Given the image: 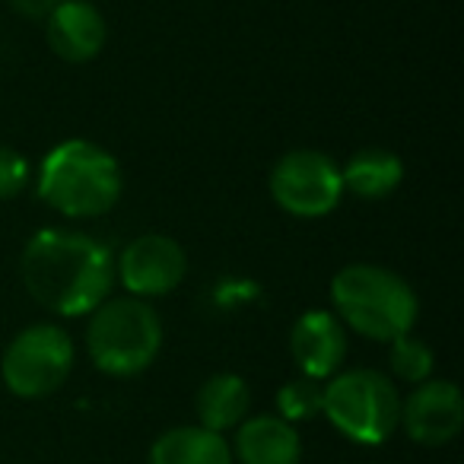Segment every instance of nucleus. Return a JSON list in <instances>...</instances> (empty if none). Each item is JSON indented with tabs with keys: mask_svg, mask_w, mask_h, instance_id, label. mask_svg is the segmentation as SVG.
<instances>
[{
	"mask_svg": "<svg viewBox=\"0 0 464 464\" xmlns=\"http://www.w3.org/2000/svg\"><path fill=\"white\" fill-rule=\"evenodd\" d=\"M23 284L42 309L61 318L90 315L115 284V255L86 232L45 226L23 248Z\"/></svg>",
	"mask_w": 464,
	"mask_h": 464,
	"instance_id": "1",
	"label": "nucleus"
},
{
	"mask_svg": "<svg viewBox=\"0 0 464 464\" xmlns=\"http://www.w3.org/2000/svg\"><path fill=\"white\" fill-rule=\"evenodd\" d=\"M124 175L105 147L71 137L52 147L35 172V194L71 219H92L121 200Z\"/></svg>",
	"mask_w": 464,
	"mask_h": 464,
	"instance_id": "2",
	"label": "nucleus"
},
{
	"mask_svg": "<svg viewBox=\"0 0 464 464\" xmlns=\"http://www.w3.org/2000/svg\"><path fill=\"white\" fill-rule=\"evenodd\" d=\"M331 305L343 328H353L356 334L382 343L411 334L420 315L413 286L401 274L366 261L347 265L334 274Z\"/></svg>",
	"mask_w": 464,
	"mask_h": 464,
	"instance_id": "3",
	"label": "nucleus"
},
{
	"mask_svg": "<svg viewBox=\"0 0 464 464\" xmlns=\"http://www.w3.org/2000/svg\"><path fill=\"white\" fill-rule=\"evenodd\" d=\"M162 347V322L147 299H105L90 312L86 353L92 366L115 379H130L153 366Z\"/></svg>",
	"mask_w": 464,
	"mask_h": 464,
	"instance_id": "4",
	"label": "nucleus"
},
{
	"mask_svg": "<svg viewBox=\"0 0 464 464\" xmlns=\"http://www.w3.org/2000/svg\"><path fill=\"white\" fill-rule=\"evenodd\" d=\"M322 413L350 442L375 449L398 430L401 394L379 369H347L324 382Z\"/></svg>",
	"mask_w": 464,
	"mask_h": 464,
	"instance_id": "5",
	"label": "nucleus"
},
{
	"mask_svg": "<svg viewBox=\"0 0 464 464\" xmlns=\"http://www.w3.org/2000/svg\"><path fill=\"white\" fill-rule=\"evenodd\" d=\"M73 337L61 324L39 322L23 328L4 350L0 379L10 394L23 401H39L54 394L73 369Z\"/></svg>",
	"mask_w": 464,
	"mask_h": 464,
	"instance_id": "6",
	"label": "nucleus"
},
{
	"mask_svg": "<svg viewBox=\"0 0 464 464\" xmlns=\"http://www.w3.org/2000/svg\"><path fill=\"white\" fill-rule=\"evenodd\" d=\"M267 188L274 204L299 219L328 217L347 194L341 166L322 150H290L286 156H280L277 166L271 169Z\"/></svg>",
	"mask_w": 464,
	"mask_h": 464,
	"instance_id": "7",
	"label": "nucleus"
},
{
	"mask_svg": "<svg viewBox=\"0 0 464 464\" xmlns=\"http://www.w3.org/2000/svg\"><path fill=\"white\" fill-rule=\"evenodd\" d=\"M188 274V255L166 232H143L115 258V277L137 299L172 293Z\"/></svg>",
	"mask_w": 464,
	"mask_h": 464,
	"instance_id": "8",
	"label": "nucleus"
},
{
	"mask_svg": "<svg viewBox=\"0 0 464 464\" xmlns=\"http://www.w3.org/2000/svg\"><path fill=\"white\" fill-rule=\"evenodd\" d=\"M398 426L420 445H445L464 426V398L461 388L449 379H426L401 398Z\"/></svg>",
	"mask_w": 464,
	"mask_h": 464,
	"instance_id": "9",
	"label": "nucleus"
},
{
	"mask_svg": "<svg viewBox=\"0 0 464 464\" xmlns=\"http://www.w3.org/2000/svg\"><path fill=\"white\" fill-rule=\"evenodd\" d=\"M290 356L299 375L328 382L334 372H341L347 356V328L328 309L303 312L290 331Z\"/></svg>",
	"mask_w": 464,
	"mask_h": 464,
	"instance_id": "10",
	"label": "nucleus"
},
{
	"mask_svg": "<svg viewBox=\"0 0 464 464\" xmlns=\"http://www.w3.org/2000/svg\"><path fill=\"white\" fill-rule=\"evenodd\" d=\"M48 48L67 64H86L99 58L109 42V23L90 0H61L45 20Z\"/></svg>",
	"mask_w": 464,
	"mask_h": 464,
	"instance_id": "11",
	"label": "nucleus"
},
{
	"mask_svg": "<svg viewBox=\"0 0 464 464\" xmlns=\"http://www.w3.org/2000/svg\"><path fill=\"white\" fill-rule=\"evenodd\" d=\"M232 458L239 464H299L303 461V439L296 426L286 423L277 413L246 417L236 426Z\"/></svg>",
	"mask_w": 464,
	"mask_h": 464,
	"instance_id": "12",
	"label": "nucleus"
},
{
	"mask_svg": "<svg viewBox=\"0 0 464 464\" xmlns=\"http://www.w3.org/2000/svg\"><path fill=\"white\" fill-rule=\"evenodd\" d=\"M150 464H236L223 432L204 426H172L150 445Z\"/></svg>",
	"mask_w": 464,
	"mask_h": 464,
	"instance_id": "13",
	"label": "nucleus"
},
{
	"mask_svg": "<svg viewBox=\"0 0 464 464\" xmlns=\"http://www.w3.org/2000/svg\"><path fill=\"white\" fill-rule=\"evenodd\" d=\"M194 411H198V426L213 432H229L252 411V392L242 375L217 372L200 385Z\"/></svg>",
	"mask_w": 464,
	"mask_h": 464,
	"instance_id": "14",
	"label": "nucleus"
},
{
	"mask_svg": "<svg viewBox=\"0 0 464 464\" xmlns=\"http://www.w3.org/2000/svg\"><path fill=\"white\" fill-rule=\"evenodd\" d=\"M343 191L362 200H385L404 181V162L392 150H360L341 166Z\"/></svg>",
	"mask_w": 464,
	"mask_h": 464,
	"instance_id": "15",
	"label": "nucleus"
},
{
	"mask_svg": "<svg viewBox=\"0 0 464 464\" xmlns=\"http://www.w3.org/2000/svg\"><path fill=\"white\" fill-rule=\"evenodd\" d=\"M277 417H284L286 423H303V420H312L322 413V401H324V382L315 379H299L286 382V385L277 388Z\"/></svg>",
	"mask_w": 464,
	"mask_h": 464,
	"instance_id": "16",
	"label": "nucleus"
},
{
	"mask_svg": "<svg viewBox=\"0 0 464 464\" xmlns=\"http://www.w3.org/2000/svg\"><path fill=\"white\" fill-rule=\"evenodd\" d=\"M392 372L394 379L407 382V385H420V382L432 379V369H436V356H432L430 343H423L413 334H401L392 341Z\"/></svg>",
	"mask_w": 464,
	"mask_h": 464,
	"instance_id": "17",
	"label": "nucleus"
},
{
	"mask_svg": "<svg viewBox=\"0 0 464 464\" xmlns=\"http://www.w3.org/2000/svg\"><path fill=\"white\" fill-rule=\"evenodd\" d=\"M29 179H33V172H29L26 156L0 143V200H14L16 194H23Z\"/></svg>",
	"mask_w": 464,
	"mask_h": 464,
	"instance_id": "18",
	"label": "nucleus"
},
{
	"mask_svg": "<svg viewBox=\"0 0 464 464\" xmlns=\"http://www.w3.org/2000/svg\"><path fill=\"white\" fill-rule=\"evenodd\" d=\"M61 0H10V10L20 14L23 20H48L54 7H58Z\"/></svg>",
	"mask_w": 464,
	"mask_h": 464,
	"instance_id": "19",
	"label": "nucleus"
}]
</instances>
